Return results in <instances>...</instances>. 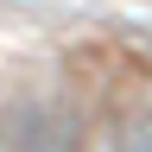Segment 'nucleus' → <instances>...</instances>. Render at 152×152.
I'll list each match as a JSON object with an SVG mask.
<instances>
[{"mask_svg": "<svg viewBox=\"0 0 152 152\" xmlns=\"http://www.w3.org/2000/svg\"><path fill=\"white\" fill-rule=\"evenodd\" d=\"M7 146L13 152H76L83 146V127L64 108H51V102H26L13 114V127H7Z\"/></svg>", "mask_w": 152, "mask_h": 152, "instance_id": "f257e3e1", "label": "nucleus"}, {"mask_svg": "<svg viewBox=\"0 0 152 152\" xmlns=\"http://www.w3.org/2000/svg\"><path fill=\"white\" fill-rule=\"evenodd\" d=\"M108 152H152V114H140V121H127L121 133H114Z\"/></svg>", "mask_w": 152, "mask_h": 152, "instance_id": "f03ea898", "label": "nucleus"}]
</instances>
